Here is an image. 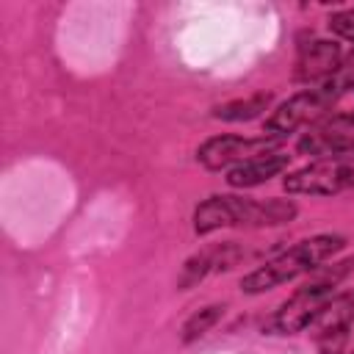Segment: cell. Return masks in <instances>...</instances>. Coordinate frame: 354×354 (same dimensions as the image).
I'll return each instance as SVG.
<instances>
[{"mask_svg":"<svg viewBox=\"0 0 354 354\" xmlns=\"http://www.w3.org/2000/svg\"><path fill=\"white\" fill-rule=\"evenodd\" d=\"M315 340H318V351H321V354H346V343H348V326L321 332V335H315Z\"/></svg>","mask_w":354,"mask_h":354,"instance_id":"obj_14","label":"cell"},{"mask_svg":"<svg viewBox=\"0 0 354 354\" xmlns=\"http://www.w3.org/2000/svg\"><path fill=\"white\" fill-rule=\"evenodd\" d=\"M346 246V238L343 235H332V232H324V235H313V238H304L299 243H293L290 249L274 254L271 260H266L260 268H254L252 274H246L241 279V290L243 293H266L282 282H290L307 271H315L326 257H332L335 252H340Z\"/></svg>","mask_w":354,"mask_h":354,"instance_id":"obj_2","label":"cell"},{"mask_svg":"<svg viewBox=\"0 0 354 354\" xmlns=\"http://www.w3.org/2000/svg\"><path fill=\"white\" fill-rule=\"evenodd\" d=\"M279 144H282V138H274V136H260V138L213 136L196 149V160L210 171H221V169L230 171V169H235L246 160H254L260 155L279 152Z\"/></svg>","mask_w":354,"mask_h":354,"instance_id":"obj_6","label":"cell"},{"mask_svg":"<svg viewBox=\"0 0 354 354\" xmlns=\"http://www.w3.org/2000/svg\"><path fill=\"white\" fill-rule=\"evenodd\" d=\"M326 83H329L340 97H343V94H354V47H351L348 55H343L337 72H335Z\"/></svg>","mask_w":354,"mask_h":354,"instance_id":"obj_13","label":"cell"},{"mask_svg":"<svg viewBox=\"0 0 354 354\" xmlns=\"http://www.w3.org/2000/svg\"><path fill=\"white\" fill-rule=\"evenodd\" d=\"M351 266H354V260H340V263H332V266H318L315 277L307 279L288 301H282V307L274 313L271 326L279 335H296V332L307 329L310 324H315V318L332 301L335 288L346 279Z\"/></svg>","mask_w":354,"mask_h":354,"instance_id":"obj_3","label":"cell"},{"mask_svg":"<svg viewBox=\"0 0 354 354\" xmlns=\"http://www.w3.org/2000/svg\"><path fill=\"white\" fill-rule=\"evenodd\" d=\"M340 100V94L329 86H310L304 91H296L293 97H288L285 102H279L271 116L266 119V133L274 138H288L290 133L301 130V127H313L315 122H321L324 116H329L332 105Z\"/></svg>","mask_w":354,"mask_h":354,"instance_id":"obj_4","label":"cell"},{"mask_svg":"<svg viewBox=\"0 0 354 354\" xmlns=\"http://www.w3.org/2000/svg\"><path fill=\"white\" fill-rule=\"evenodd\" d=\"M268 105H271V94H252L246 100H232L218 105L213 116L221 122H249V119H257L263 111H268Z\"/></svg>","mask_w":354,"mask_h":354,"instance_id":"obj_10","label":"cell"},{"mask_svg":"<svg viewBox=\"0 0 354 354\" xmlns=\"http://www.w3.org/2000/svg\"><path fill=\"white\" fill-rule=\"evenodd\" d=\"M213 271H218V246H210V249H202V252L191 254V257L185 260L183 271H180L177 285H180L183 290H188L191 285L202 282V279H205L207 274H213Z\"/></svg>","mask_w":354,"mask_h":354,"instance_id":"obj_11","label":"cell"},{"mask_svg":"<svg viewBox=\"0 0 354 354\" xmlns=\"http://www.w3.org/2000/svg\"><path fill=\"white\" fill-rule=\"evenodd\" d=\"M340 61H343V50L337 41H329V39L301 41L296 55V80L321 86L337 72Z\"/></svg>","mask_w":354,"mask_h":354,"instance_id":"obj_8","label":"cell"},{"mask_svg":"<svg viewBox=\"0 0 354 354\" xmlns=\"http://www.w3.org/2000/svg\"><path fill=\"white\" fill-rule=\"evenodd\" d=\"M288 194H307V196H332L340 191L354 188V152L315 158L313 163L290 171L282 180Z\"/></svg>","mask_w":354,"mask_h":354,"instance_id":"obj_5","label":"cell"},{"mask_svg":"<svg viewBox=\"0 0 354 354\" xmlns=\"http://www.w3.org/2000/svg\"><path fill=\"white\" fill-rule=\"evenodd\" d=\"M290 166V155L288 152H271V155H260L254 160H246L235 169L227 171V183L232 188H254V185H263L268 183L271 177L282 174L285 169Z\"/></svg>","mask_w":354,"mask_h":354,"instance_id":"obj_9","label":"cell"},{"mask_svg":"<svg viewBox=\"0 0 354 354\" xmlns=\"http://www.w3.org/2000/svg\"><path fill=\"white\" fill-rule=\"evenodd\" d=\"M329 30L337 33L340 39H346V41H354V8L335 11L329 17Z\"/></svg>","mask_w":354,"mask_h":354,"instance_id":"obj_15","label":"cell"},{"mask_svg":"<svg viewBox=\"0 0 354 354\" xmlns=\"http://www.w3.org/2000/svg\"><path fill=\"white\" fill-rule=\"evenodd\" d=\"M299 207L290 199H252L235 194H213L194 210V232L210 235L224 227H277L293 221Z\"/></svg>","mask_w":354,"mask_h":354,"instance_id":"obj_1","label":"cell"},{"mask_svg":"<svg viewBox=\"0 0 354 354\" xmlns=\"http://www.w3.org/2000/svg\"><path fill=\"white\" fill-rule=\"evenodd\" d=\"M299 152L313 158H332L354 152V111L329 113L299 138Z\"/></svg>","mask_w":354,"mask_h":354,"instance_id":"obj_7","label":"cell"},{"mask_svg":"<svg viewBox=\"0 0 354 354\" xmlns=\"http://www.w3.org/2000/svg\"><path fill=\"white\" fill-rule=\"evenodd\" d=\"M221 313H224V304H207V307L196 310V313L183 324V335H180L183 343H194V340H199L202 335H207V332L218 324Z\"/></svg>","mask_w":354,"mask_h":354,"instance_id":"obj_12","label":"cell"}]
</instances>
